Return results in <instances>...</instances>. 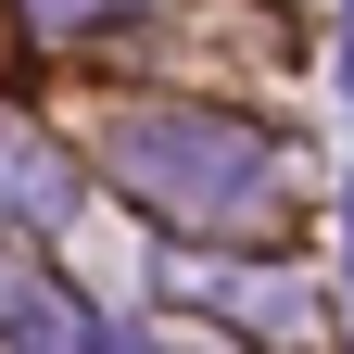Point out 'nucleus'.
<instances>
[{"mask_svg":"<svg viewBox=\"0 0 354 354\" xmlns=\"http://www.w3.org/2000/svg\"><path fill=\"white\" fill-rule=\"evenodd\" d=\"M13 354H152L140 329H114V317H76V304H13Z\"/></svg>","mask_w":354,"mask_h":354,"instance_id":"nucleus-2","label":"nucleus"},{"mask_svg":"<svg viewBox=\"0 0 354 354\" xmlns=\"http://www.w3.org/2000/svg\"><path fill=\"white\" fill-rule=\"evenodd\" d=\"M190 291H203V304H228L241 329H304V291H291V279H215V266H203Z\"/></svg>","mask_w":354,"mask_h":354,"instance_id":"nucleus-4","label":"nucleus"},{"mask_svg":"<svg viewBox=\"0 0 354 354\" xmlns=\"http://www.w3.org/2000/svg\"><path fill=\"white\" fill-rule=\"evenodd\" d=\"M102 152L177 228H266V215H279V152H266L241 114H114Z\"/></svg>","mask_w":354,"mask_h":354,"instance_id":"nucleus-1","label":"nucleus"},{"mask_svg":"<svg viewBox=\"0 0 354 354\" xmlns=\"http://www.w3.org/2000/svg\"><path fill=\"white\" fill-rule=\"evenodd\" d=\"M0 215H64V165L26 127H0Z\"/></svg>","mask_w":354,"mask_h":354,"instance_id":"nucleus-3","label":"nucleus"},{"mask_svg":"<svg viewBox=\"0 0 354 354\" xmlns=\"http://www.w3.org/2000/svg\"><path fill=\"white\" fill-rule=\"evenodd\" d=\"M38 26H114V13H140V0H26Z\"/></svg>","mask_w":354,"mask_h":354,"instance_id":"nucleus-5","label":"nucleus"}]
</instances>
